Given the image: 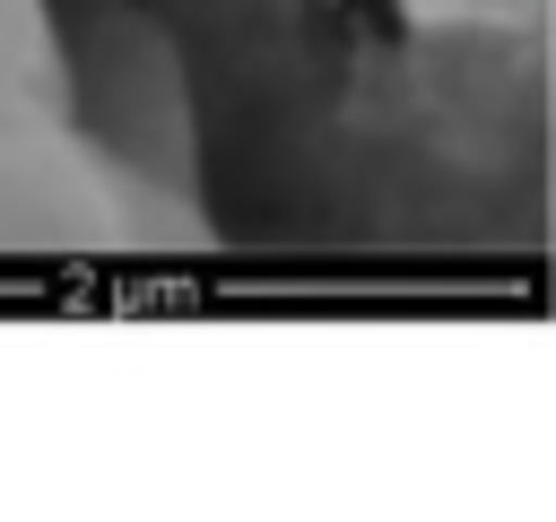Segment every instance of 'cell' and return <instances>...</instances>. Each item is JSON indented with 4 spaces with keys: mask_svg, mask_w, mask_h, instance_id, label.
I'll use <instances>...</instances> for the list:
<instances>
[{
    "mask_svg": "<svg viewBox=\"0 0 556 522\" xmlns=\"http://www.w3.org/2000/svg\"><path fill=\"white\" fill-rule=\"evenodd\" d=\"M0 87L61 104V9L52 0H0Z\"/></svg>",
    "mask_w": 556,
    "mask_h": 522,
    "instance_id": "3957f363",
    "label": "cell"
},
{
    "mask_svg": "<svg viewBox=\"0 0 556 522\" xmlns=\"http://www.w3.org/2000/svg\"><path fill=\"white\" fill-rule=\"evenodd\" d=\"M0 252H139L130 200L70 104L17 87H0Z\"/></svg>",
    "mask_w": 556,
    "mask_h": 522,
    "instance_id": "7a4b0ae2",
    "label": "cell"
},
{
    "mask_svg": "<svg viewBox=\"0 0 556 522\" xmlns=\"http://www.w3.org/2000/svg\"><path fill=\"white\" fill-rule=\"evenodd\" d=\"M52 9H78V0H52Z\"/></svg>",
    "mask_w": 556,
    "mask_h": 522,
    "instance_id": "277c9868",
    "label": "cell"
},
{
    "mask_svg": "<svg viewBox=\"0 0 556 522\" xmlns=\"http://www.w3.org/2000/svg\"><path fill=\"white\" fill-rule=\"evenodd\" d=\"M61 104L78 139L113 165L139 252H200L208 200H200V130L174 35L130 0H78V17L61 26Z\"/></svg>",
    "mask_w": 556,
    "mask_h": 522,
    "instance_id": "6da1fadb",
    "label": "cell"
}]
</instances>
